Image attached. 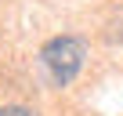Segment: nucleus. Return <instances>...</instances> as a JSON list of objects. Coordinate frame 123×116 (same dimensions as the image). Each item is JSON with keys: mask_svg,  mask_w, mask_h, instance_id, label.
<instances>
[{"mask_svg": "<svg viewBox=\"0 0 123 116\" xmlns=\"http://www.w3.org/2000/svg\"><path fill=\"white\" fill-rule=\"evenodd\" d=\"M40 62H43V69L51 73V80L58 87H65V84H73L80 76V69L87 62V47L76 36H51L40 47Z\"/></svg>", "mask_w": 123, "mask_h": 116, "instance_id": "obj_1", "label": "nucleus"}, {"mask_svg": "<svg viewBox=\"0 0 123 116\" xmlns=\"http://www.w3.org/2000/svg\"><path fill=\"white\" fill-rule=\"evenodd\" d=\"M0 116H40V112H29V109H0Z\"/></svg>", "mask_w": 123, "mask_h": 116, "instance_id": "obj_2", "label": "nucleus"}]
</instances>
